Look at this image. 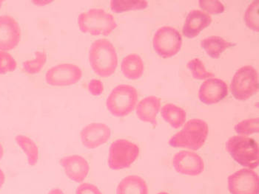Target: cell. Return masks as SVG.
I'll use <instances>...</instances> for the list:
<instances>
[{
    "label": "cell",
    "mask_w": 259,
    "mask_h": 194,
    "mask_svg": "<svg viewBox=\"0 0 259 194\" xmlns=\"http://www.w3.org/2000/svg\"><path fill=\"white\" fill-rule=\"evenodd\" d=\"M89 61L91 68L97 76L102 78L110 77L117 68L116 48L108 39L96 40L91 46Z\"/></svg>",
    "instance_id": "1"
},
{
    "label": "cell",
    "mask_w": 259,
    "mask_h": 194,
    "mask_svg": "<svg viewBox=\"0 0 259 194\" xmlns=\"http://www.w3.org/2000/svg\"><path fill=\"white\" fill-rule=\"evenodd\" d=\"M208 125L200 119H192L184 125L180 133L176 134L169 141V146L197 151L201 149L208 135Z\"/></svg>",
    "instance_id": "2"
},
{
    "label": "cell",
    "mask_w": 259,
    "mask_h": 194,
    "mask_svg": "<svg viewBox=\"0 0 259 194\" xmlns=\"http://www.w3.org/2000/svg\"><path fill=\"white\" fill-rule=\"evenodd\" d=\"M226 149L235 161L249 169L258 166V145L255 140L245 136H233L226 143Z\"/></svg>",
    "instance_id": "3"
},
{
    "label": "cell",
    "mask_w": 259,
    "mask_h": 194,
    "mask_svg": "<svg viewBox=\"0 0 259 194\" xmlns=\"http://www.w3.org/2000/svg\"><path fill=\"white\" fill-rule=\"evenodd\" d=\"M78 25L80 31L93 36H109L117 27L113 15L98 9L81 13L78 18Z\"/></svg>",
    "instance_id": "4"
},
{
    "label": "cell",
    "mask_w": 259,
    "mask_h": 194,
    "mask_svg": "<svg viewBox=\"0 0 259 194\" xmlns=\"http://www.w3.org/2000/svg\"><path fill=\"white\" fill-rule=\"evenodd\" d=\"M138 101V92L135 87L127 84L117 86L107 99V108L115 117L128 115L135 109Z\"/></svg>",
    "instance_id": "5"
},
{
    "label": "cell",
    "mask_w": 259,
    "mask_h": 194,
    "mask_svg": "<svg viewBox=\"0 0 259 194\" xmlns=\"http://www.w3.org/2000/svg\"><path fill=\"white\" fill-rule=\"evenodd\" d=\"M258 72L252 66L240 68L233 76L230 90L239 101H247L258 91Z\"/></svg>",
    "instance_id": "6"
},
{
    "label": "cell",
    "mask_w": 259,
    "mask_h": 194,
    "mask_svg": "<svg viewBox=\"0 0 259 194\" xmlns=\"http://www.w3.org/2000/svg\"><path fill=\"white\" fill-rule=\"evenodd\" d=\"M139 155L140 148L137 144L127 140H117L110 145L108 165L116 171L129 168Z\"/></svg>",
    "instance_id": "7"
},
{
    "label": "cell",
    "mask_w": 259,
    "mask_h": 194,
    "mask_svg": "<svg viewBox=\"0 0 259 194\" xmlns=\"http://www.w3.org/2000/svg\"><path fill=\"white\" fill-rule=\"evenodd\" d=\"M153 45L160 57L171 58L180 51L182 45V35L172 27H161L155 33Z\"/></svg>",
    "instance_id": "8"
},
{
    "label": "cell",
    "mask_w": 259,
    "mask_h": 194,
    "mask_svg": "<svg viewBox=\"0 0 259 194\" xmlns=\"http://www.w3.org/2000/svg\"><path fill=\"white\" fill-rule=\"evenodd\" d=\"M82 77V72L73 63H60L48 71L46 80L48 84L54 87H66L79 82Z\"/></svg>",
    "instance_id": "9"
},
{
    "label": "cell",
    "mask_w": 259,
    "mask_h": 194,
    "mask_svg": "<svg viewBox=\"0 0 259 194\" xmlns=\"http://www.w3.org/2000/svg\"><path fill=\"white\" fill-rule=\"evenodd\" d=\"M228 190L231 194H258L259 178L255 171L243 168L230 175Z\"/></svg>",
    "instance_id": "10"
},
{
    "label": "cell",
    "mask_w": 259,
    "mask_h": 194,
    "mask_svg": "<svg viewBox=\"0 0 259 194\" xmlns=\"http://www.w3.org/2000/svg\"><path fill=\"white\" fill-rule=\"evenodd\" d=\"M18 22L9 15L0 16V51H9L17 47L21 40Z\"/></svg>",
    "instance_id": "11"
},
{
    "label": "cell",
    "mask_w": 259,
    "mask_h": 194,
    "mask_svg": "<svg viewBox=\"0 0 259 194\" xmlns=\"http://www.w3.org/2000/svg\"><path fill=\"white\" fill-rule=\"evenodd\" d=\"M172 165L177 172L188 176H198L204 170V160L199 154L181 151L174 155Z\"/></svg>",
    "instance_id": "12"
},
{
    "label": "cell",
    "mask_w": 259,
    "mask_h": 194,
    "mask_svg": "<svg viewBox=\"0 0 259 194\" xmlns=\"http://www.w3.org/2000/svg\"><path fill=\"white\" fill-rule=\"evenodd\" d=\"M111 135L110 128L106 124L92 123L83 128L80 138L84 147L94 149L108 142Z\"/></svg>",
    "instance_id": "13"
},
{
    "label": "cell",
    "mask_w": 259,
    "mask_h": 194,
    "mask_svg": "<svg viewBox=\"0 0 259 194\" xmlns=\"http://www.w3.org/2000/svg\"><path fill=\"white\" fill-rule=\"evenodd\" d=\"M228 84L219 79H210L201 84L199 98L204 104H215L225 99L228 95Z\"/></svg>",
    "instance_id": "14"
},
{
    "label": "cell",
    "mask_w": 259,
    "mask_h": 194,
    "mask_svg": "<svg viewBox=\"0 0 259 194\" xmlns=\"http://www.w3.org/2000/svg\"><path fill=\"white\" fill-rule=\"evenodd\" d=\"M60 165L65 174L73 182H82L87 178L90 166L87 160L79 155H71L61 159Z\"/></svg>",
    "instance_id": "15"
},
{
    "label": "cell",
    "mask_w": 259,
    "mask_h": 194,
    "mask_svg": "<svg viewBox=\"0 0 259 194\" xmlns=\"http://www.w3.org/2000/svg\"><path fill=\"white\" fill-rule=\"evenodd\" d=\"M211 22L212 18L207 13L199 10L190 11L184 25V36L188 39L196 37Z\"/></svg>",
    "instance_id": "16"
},
{
    "label": "cell",
    "mask_w": 259,
    "mask_h": 194,
    "mask_svg": "<svg viewBox=\"0 0 259 194\" xmlns=\"http://www.w3.org/2000/svg\"><path fill=\"white\" fill-rule=\"evenodd\" d=\"M161 106V100L156 96L144 98L139 103L137 107V115L140 120L151 123L153 126L157 125L158 113Z\"/></svg>",
    "instance_id": "17"
},
{
    "label": "cell",
    "mask_w": 259,
    "mask_h": 194,
    "mask_svg": "<svg viewBox=\"0 0 259 194\" xmlns=\"http://www.w3.org/2000/svg\"><path fill=\"white\" fill-rule=\"evenodd\" d=\"M148 192L145 179L137 175L126 176L116 188V194H148Z\"/></svg>",
    "instance_id": "18"
},
{
    "label": "cell",
    "mask_w": 259,
    "mask_h": 194,
    "mask_svg": "<svg viewBox=\"0 0 259 194\" xmlns=\"http://www.w3.org/2000/svg\"><path fill=\"white\" fill-rule=\"evenodd\" d=\"M121 70L127 79L137 80L143 75L145 66L140 55L133 53L124 57L121 62Z\"/></svg>",
    "instance_id": "19"
},
{
    "label": "cell",
    "mask_w": 259,
    "mask_h": 194,
    "mask_svg": "<svg viewBox=\"0 0 259 194\" xmlns=\"http://www.w3.org/2000/svg\"><path fill=\"white\" fill-rule=\"evenodd\" d=\"M161 114L162 118L174 128H180L186 121V112L172 103L164 105L161 109Z\"/></svg>",
    "instance_id": "20"
},
{
    "label": "cell",
    "mask_w": 259,
    "mask_h": 194,
    "mask_svg": "<svg viewBox=\"0 0 259 194\" xmlns=\"http://www.w3.org/2000/svg\"><path fill=\"white\" fill-rule=\"evenodd\" d=\"M233 44L225 40L220 36H210L203 39L201 42V46L205 50L207 55L212 58H219L222 53L230 48Z\"/></svg>",
    "instance_id": "21"
},
{
    "label": "cell",
    "mask_w": 259,
    "mask_h": 194,
    "mask_svg": "<svg viewBox=\"0 0 259 194\" xmlns=\"http://www.w3.org/2000/svg\"><path fill=\"white\" fill-rule=\"evenodd\" d=\"M16 143L23 150L30 166H34L39 160V149L33 140L25 135H19L15 138Z\"/></svg>",
    "instance_id": "22"
},
{
    "label": "cell",
    "mask_w": 259,
    "mask_h": 194,
    "mask_svg": "<svg viewBox=\"0 0 259 194\" xmlns=\"http://www.w3.org/2000/svg\"><path fill=\"white\" fill-rule=\"evenodd\" d=\"M148 6V2L142 1H111L110 9L114 13H122L131 10H142Z\"/></svg>",
    "instance_id": "23"
},
{
    "label": "cell",
    "mask_w": 259,
    "mask_h": 194,
    "mask_svg": "<svg viewBox=\"0 0 259 194\" xmlns=\"http://www.w3.org/2000/svg\"><path fill=\"white\" fill-rule=\"evenodd\" d=\"M47 61V55L44 51L35 52V58L23 63V70L30 75L37 74L44 68Z\"/></svg>",
    "instance_id": "24"
},
{
    "label": "cell",
    "mask_w": 259,
    "mask_h": 194,
    "mask_svg": "<svg viewBox=\"0 0 259 194\" xmlns=\"http://www.w3.org/2000/svg\"><path fill=\"white\" fill-rule=\"evenodd\" d=\"M187 66L191 72L193 77L197 80H204L214 76L213 73H209L206 70L204 63L199 58H193L188 62Z\"/></svg>",
    "instance_id": "25"
},
{
    "label": "cell",
    "mask_w": 259,
    "mask_h": 194,
    "mask_svg": "<svg viewBox=\"0 0 259 194\" xmlns=\"http://www.w3.org/2000/svg\"><path fill=\"white\" fill-rule=\"evenodd\" d=\"M258 1H254L249 5L244 14L246 25L254 31H258Z\"/></svg>",
    "instance_id": "26"
},
{
    "label": "cell",
    "mask_w": 259,
    "mask_h": 194,
    "mask_svg": "<svg viewBox=\"0 0 259 194\" xmlns=\"http://www.w3.org/2000/svg\"><path fill=\"white\" fill-rule=\"evenodd\" d=\"M258 118H250L240 122L235 126V131L241 136H247L259 131Z\"/></svg>",
    "instance_id": "27"
},
{
    "label": "cell",
    "mask_w": 259,
    "mask_h": 194,
    "mask_svg": "<svg viewBox=\"0 0 259 194\" xmlns=\"http://www.w3.org/2000/svg\"><path fill=\"white\" fill-rule=\"evenodd\" d=\"M17 63L10 53L0 51V74L12 73L17 69Z\"/></svg>",
    "instance_id": "28"
},
{
    "label": "cell",
    "mask_w": 259,
    "mask_h": 194,
    "mask_svg": "<svg viewBox=\"0 0 259 194\" xmlns=\"http://www.w3.org/2000/svg\"><path fill=\"white\" fill-rule=\"evenodd\" d=\"M199 3L201 9L210 14H220L225 11V6L220 1L202 0V1H199Z\"/></svg>",
    "instance_id": "29"
},
{
    "label": "cell",
    "mask_w": 259,
    "mask_h": 194,
    "mask_svg": "<svg viewBox=\"0 0 259 194\" xmlns=\"http://www.w3.org/2000/svg\"><path fill=\"white\" fill-rule=\"evenodd\" d=\"M76 194H102V193L97 186L84 182L78 186Z\"/></svg>",
    "instance_id": "30"
},
{
    "label": "cell",
    "mask_w": 259,
    "mask_h": 194,
    "mask_svg": "<svg viewBox=\"0 0 259 194\" xmlns=\"http://www.w3.org/2000/svg\"><path fill=\"white\" fill-rule=\"evenodd\" d=\"M89 90L91 95H94V96H98L104 91L103 84L100 81L94 79V80L91 81V82L89 83Z\"/></svg>",
    "instance_id": "31"
},
{
    "label": "cell",
    "mask_w": 259,
    "mask_h": 194,
    "mask_svg": "<svg viewBox=\"0 0 259 194\" xmlns=\"http://www.w3.org/2000/svg\"><path fill=\"white\" fill-rule=\"evenodd\" d=\"M5 181H6V176H5L3 170L0 168V189L3 187V184L5 183Z\"/></svg>",
    "instance_id": "32"
},
{
    "label": "cell",
    "mask_w": 259,
    "mask_h": 194,
    "mask_svg": "<svg viewBox=\"0 0 259 194\" xmlns=\"http://www.w3.org/2000/svg\"><path fill=\"white\" fill-rule=\"evenodd\" d=\"M49 194H65L64 193V192L62 191V190L60 188H53L51 189L50 191H49Z\"/></svg>",
    "instance_id": "33"
},
{
    "label": "cell",
    "mask_w": 259,
    "mask_h": 194,
    "mask_svg": "<svg viewBox=\"0 0 259 194\" xmlns=\"http://www.w3.org/2000/svg\"><path fill=\"white\" fill-rule=\"evenodd\" d=\"M3 155H4V149H3V145L0 143V160L3 159Z\"/></svg>",
    "instance_id": "34"
},
{
    "label": "cell",
    "mask_w": 259,
    "mask_h": 194,
    "mask_svg": "<svg viewBox=\"0 0 259 194\" xmlns=\"http://www.w3.org/2000/svg\"><path fill=\"white\" fill-rule=\"evenodd\" d=\"M158 194H169L168 193H166V192H161V193Z\"/></svg>",
    "instance_id": "35"
}]
</instances>
